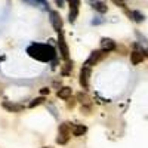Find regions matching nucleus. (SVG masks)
Listing matches in <instances>:
<instances>
[{
    "label": "nucleus",
    "instance_id": "23",
    "mask_svg": "<svg viewBox=\"0 0 148 148\" xmlns=\"http://www.w3.org/2000/svg\"><path fill=\"white\" fill-rule=\"evenodd\" d=\"M43 148H52V147H43Z\"/></svg>",
    "mask_w": 148,
    "mask_h": 148
},
{
    "label": "nucleus",
    "instance_id": "2",
    "mask_svg": "<svg viewBox=\"0 0 148 148\" xmlns=\"http://www.w3.org/2000/svg\"><path fill=\"white\" fill-rule=\"evenodd\" d=\"M89 79H90V67L84 65L80 70V86L83 89L89 88Z\"/></svg>",
    "mask_w": 148,
    "mask_h": 148
},
{
    "label": "nucleus",
    "instance_id": "17",
    "mask_svg": "<svg viewBox=\"0 0 148 148\" xmlns=\"http://www.w3.org/2000/svg\"><path fill=\"white\" fill-rule=\"evenodd\" d=\"M70 70H73V62H71L70 59H67V62H65V67L62 68V73H64V74H68V71H70Z\"/></svg>",
    "mask_w": 148,
    "mask_h": 148
},
{
    "label": "nucleus",
    "instance_id": "13",
    "mask_svg": "<svg viewBox=\"0 0 148 148\" xmlns=\"http://www.w3.org/2000/svg\"><path fill=\"white\" fill-rule=\"evenodd\" d=\"M79 16V8H70V14H68V21L70 22H76Z\"/></svg>",
    "mask_w": 148,
    "mask_h": 148
},
{
    "label": "nucleus",
    "instance_id": "9",
    "mask_svg": "<svg viewBox=\"0 0 148 148\" xmlns=\"http://www.w3.org/2000/svg\"><path fill=\"white\" fill-rule=\"evenodd\" d=\"M130 61H132V64H135V65L141 64L142 61H144V53L142 52H138V51H133L130 53Z\"/></svg>",
    "mask_w": 148,
    "mask_h": 148
},
{
    "label": "nucleus",
    "instance_id": "15",
    "mask_svg": "<svg viewBox=\"0 0 148 148\" xmlns=\"http://www.w3.org/2000/svg\"><path fill=\"white\" fill-rule=\"evenodd\" d=\"M45 102V98L42 96V98H36V99H33L31 102H30V108H34V107H37V105H40V104H43Z\"/></svg>",
    "mask_w": 148,
    "mask_h": 148
},
{
    "label": "nucleus",
    "instance_id": "11",
    "mask_svg": "<svg viewBox=\"0 0 148 148\" xmlns=\"http://www.w3.org/2000/svg\"><path fill=\"white\" fill-rule=\"evenodd\" d=\"M71 88H68V86H64V88H61L58 90V98H61V99H68V98L71 96Z\"/></svg>",
    "mask_w": 148,
    "mask_h": 148
},
{
    "label": "nucleus",
    "instance_id": "18",
    "mask_svg": "<svg viewBox=\"0 0 148 148\" xmlns=\"http://www.w3.org/2000/svg\"><path fill=\"white\" fill-rule=\"evenodd\" d=\"M76 102H77V99H73V98L70 96L68 101H67V108H74L76 107Z\"/></svg>",
    "mask_w": 148,
    "mask_h": 148
},
{
    "label": "nucleus",
    "instance_id": "21",
    "mask_svg": "<svg viewBox=\"0 0 148 148\" xmlns=\"http://www.w3.org/2000/svg\"><path fill=\"white\" fill-rule=\"evenodd\" d=\"M113 2H114L116 5L121 6V8H125V0H113Z\"/></svg>",
    "mask_w": 148,
    "mask_h": 148
},
{
    "label": "nucleus",
    "instance_id": "19",
    "mask_svg": "<svg viewBox=\"0 0 148 148\" xmlns=\"http://www.w3.org/2000/svg\"><path fill=\"white\" fill-rule=\"evenodd\" d=\"M70 8H79L80 6V0H67Z\"/></svg>",
    "mask_w": 148,
    "mask_h": 148
},
{
    "label": "nucleus",
    "instance_id": "1",
    "mask_svg": "<svg viewBox=\"0 0 148 148\" xmlns=\"http://www.w3.org/2000/svg\"><path fill=\"white\" fill-rule=\"evenodd\" d=\"M58 46H59V53H61V56H62L65 61L70 58V51H68V45H67V42H65V37H64V33H62V30L61 31H58Z\"/></svg>",
    "mask_w": 148,
    "mask_h": 148
},
{
    "label": "nucleus",
    "instance_id": "12",
    "mask_svg": "<svg viewBox=\"0 0 148 148\" xmlns=\"http://www.w3.org/2000/svg\"><path fill=\"white\" fill-rule=\"evenodd\" d=\"M71 125H73V123H68V121L62 123V125L59 126L58 133H62V135H68V136H71Z\"/></svg>",
    "mask_w": 148,
    "mask_h": 148
},
{
    "label": "nucleus",
    "instance_id": "20",
    "mask_svg": "<svg viewBox=\"0 0 148 148\" xmlns=\"http://www.w3.org/2000/svg\"><path fill=\"white\" fill-rule=\"evenodd\" d=\"M40 93L42 95H49V93H51V89H49V88H42L40 89Z\"/></svg>",
    "mask_w": 148,
    "mask_h": 148
},
{
    "label": "nucleus",
    "instance_id": "3",
    "mask_svg": "<svg viewBox=\"0 0 148 148\" xmlns=\"http://www.w3.org/2000/svg\"><path fill=\"white\" fill-rule=\"evenodd\" d=\"M105 55V52L104 51H93L92 53H90V56L88 58V61H86V64L84 65H88V67H92V65H95L98 61H101L102 59V56Z\"/></svg>",
    "mask_w": 148,
    "mask_h": 148
},
{
    "label": "nucleus",
    "instance_id": "10",
    "mask_svg": "<svg viewBox=\"0 0 148 148\" xmlns=\"http://www.w3.org/2000/svg\"><path fill=\"white\" fill-rule=\"evenodd\" d=\"M76 99H77V102H80L82 105H90V104H92V101H90L89 95H88V93H83V92L77 93Z\"/></svg>",
    "mask_w": 148,
    "mask_h": 148
},
{
    "label": "nucleus",
    "instance_id": "14",
    "mask_svg": "<svg viewBox=\"0 0 148 148\" xmlns=\"http://www.w3.org/2000/svg\"><path fill=\"white\" fill-rule=\"evenodd\" d=\"M68 139H70V136H68V135H62V133H58L56 142H58L59 145H65V144L68 142Z\"/></svg>",
    "mask_w": 148,
    "mask_h": 148
},
{
    "label": "nucleus",
    "instance_id": "4",
    "mask_svg": "<svg viewBox=\"0 0 148 148\" xmlns=\"http://www.w3.org/2000/svg\"><path fill=\"white\" fill-rule=\"evenodd\" d=\"M51 22H52V27L55 28V31L62 30V19H61V15L58 14L56 10L51 12Z\"/></svg>",
    "mask_w": 148,
    "mask_h": 148
},
{
    "label": "nucleus",
    "instance_id": "22",
    "mask_svg": "<svg viewBox=\"0 0 148 148\" xmlns=\"http://www.w3.org/2000/svg\"><path fill=\"white\" fill-rule=\"evenodd\" d=\"M55 3H56L59 8H64V0H55Z\"/></svg>",
    "mask_w": 148,
    "mask_h": 148
},
{
    "label": "nucleus",
    "instance_id": "16",
    "mask_svg": "<svg viewBox=\"0 0 148 148\" xmlns=\"http://www.w3.org/2000/svg\"><path fill=\"white\" fill-rule=\"evenodd\" d=\"M129 15H130V16H133V19L136 21V22L144 21V15H142V14H139V12H130Z\"/></svg>",
    "mask_w": 148,
    "mask_h": 148
},
{
    "label": "nucleus",
    "instance_id": "5",
    "mask_svg": "<svg viewBox=\"0 0 148 148\" xmlns=\"http://www.w3.org/2000/svg\"><path fill=\"white\" fill-rule=\"evenodd\" d=\"M2 105H3L5 110L9 111V113H21V111L24 110V105H21V104H12V102H8V101H5Z\"/></svg>",
    "mask_w": 148,
    "mask_h": 148
},
{
    "label": "nucleus",
    "instance_id": "8",
    "mask_svg": "<svg viewBox=\"0 0 148 148\" xmlns=\"http://www.w3.org/2000/svg\"><path fill=\"white\" fill-rule=\"evenodd\" d=\"M86 126H83V125H71V132H73V135L74 136H82V135H84L86 133Z\"/></svg>",
    "mask_w": 148,
    "mask_h": 148
},
{
    "label": "nucleus",
    "instance_id": "6",
    "mask_svg": "<svg viewBox=\"0 0 148 148\" xmlns=\"http://www.w3.org/2000/svg\"><path fill=\"white\" fill-rule=\"evenodd\" d=\"M90 3H92V8H93L95 10H98L99 14H105V12L108 10L107 3L102 2V0H90Z\"/></svg>",
    "mask_w": 148,
    "mask_h": 148
},
{
    "label": "nucleus",
    "instance_id": "7",
    "mask_svg": "<svg viewBox=\"0 0 148 148\" xmlns=\"http://www.w3.org/2000/svg\"><path fill=\"white\" fill-rule=\"evenodd\" d=\"M101 47L104 52H111L116 49V43L111 40V39H102L101 40Z\"/></svg>",
    "mask_w": 148,
    "mask_h": 148
}]
</instances>
